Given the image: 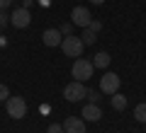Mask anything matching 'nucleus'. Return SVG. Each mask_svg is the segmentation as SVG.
<instances>
[{"instance_id":"obj_1","label":"nucleus","mask_w":146,"mask_h":133,"mask_svg":"<svg viewBox=\"0 0 146 133\" xmlns=\"http://www.w3.org/2000/svg\"><path fill=\"white\" fill-rule=\"evenodd\" d=\"M83 48H85V44H83V39H80V36H73V34L63 36V41H61V51L66 53L68 58H80Z\"/></svg>"},{"instance_id":"obj_2","label":"nucleus","mask_w":146,"mask_h":133,"mask_svg":"<svg viewBox=\"0 0 146 133\" xmlns=\"http://www.w3.org/2000/svg\"><path fill=\"white\" fill-rule=\"evenodd\" d=\"M93 70H95V66L88 58H76V63H73V68H71V75L78 82H85V80L93 77Z\"/></svg>"},{"instance_id":"obj_3","label":"nucleus","mask_w":146,"mask_h":133,"mask_svg":"<svg viewBox=\"0 0 146 133\" xmlns=\"http://www.w3.org/2000/svg\"><path fill=\"white\" fill-rule=\"evenodd\" d=\"M5 109H7V116H12V119H25V114H27V102L22 97H7L5 99Z\"/></svg>"},{"instance_id":"obj_4","label":"nucleus","mask_w":146,"mask_h":133,"mask_svg":"<svg viewBox=\"0 0 146 133\" xmlns=\"http://www.w3.org/2000/svg\"><path fill=\"white\" fill-rule=\"evenodd\" d=\"M100 92L102 94H112L119 92V75L117 73H105L102 77H100Z\"/></svg>"},{"instance_id":"obj_5","label":"nucleus","mask_w":146,"mask_h":133,"mask_svg":"<svg viewBox=\"0 0 146 133\" xmlns=\"http://www.w3.org/2000/svg\"><path fill=\"white\" fill-rule=\"evenodd\" d=\"M85 92H88V90H85V85L83 82H68L66 85V90H63V99H66V102H80V99L85 97Z\"/></svg>"},{"instance_id":"obj_6","label":"nucleus","mask_w":146,"mask_h":133,"mask_svg":"<svg viewBox=\"0 0 146 133\" xmlns=\"http://www.w3.org/2000/svg\"><path fill=\"white\" fill-rule=\"evenodd\" d=\"M29 22H32V15L27 7H15V12L10 15V24L15 29H25V27H29Z\"/></svg>"},{"instance_id":"obj_7","label":"nucleus","mask_w":146,"mask_h":133,"mask_svg":"<svg viewBox=\"0 0 146 133\" xmlns=\"http://www.w3.org/2000/svg\"><path fill=\"white\" fill-rule=\"evenodd\" d=\"M71 22L76 27H90V22H93V17H90V10L88 7H83V5H78V7H73V12H71Z\"/></svg>"},{"instance_id":"obj_8","label":"nucleus","mask_w":146,"mask_h":133,"mask_svg":"<svg viewBox=\"0 0 146 133\" xmlns=\"http://www.w3.org/2000/svg\"><path fill=\"white\" fill-rule=\"evenodd\" d=\"M42 41H44V46H61V41H63V34L58 29H46L42 34Z\"/></svg>"},{"instance_id":"obj_9","label":"nucleus","mask_w":146,"mask_h":133,"mask_svg":"<svg viewBox=\"0 0 146 133\" xmlns=\"http://www.w3.org/2000/svg\"><path fill=\"white\" fill-rule=\"evenodd\" d=\"M63 131L66 133H85V121L83 119H76V116H68L63 121Z\"/></svg>"},{"instance_id":"obj_10","label":"nucleus","mask_w":146,"mask_h":133,"mask_svg":"<svg viewBox=\"0 0 146 133\" xmlns=\"http://www.w3.org/2000/svg\"><path fill=\"white\" fill-rule=\"evenodd\" d=\"M80 116H83L85 119V121H100V119H102V111H100V107H98V104H93V102H90V104H85V107H83V114H80Z\"/></svg>"},{"instance_id":"obj_11","label":"nucleus","mask_w":146,"mask_h":133,"mask_svg":"<svg viewBox=\"0 0 146 133\" xmlns=\"http://www.w3.org/2000/svg\"><path fill=\"white\" fill-rule=\"evenodd\" d=\"M110 99H112V109H115V111H124V109H127V97H124V94L115 92Z\"/></svg>"},{"instance_id":"obj_12","label":"nucleus","mask_w":146,"mask_h":133,"mask_svg":"<svg viewBox=\"0 0 146 133\" xmlns=\"http://www.w3.org/2000/svg\"><path fill=\"white\" fill-rule=\"evenodd\" d=\"M93 66H95V68H107V66H110V53H107V51H100V53H95V58H93Z\"/></svg>"},{"instance_id":"obj_13","label":"nucleus","mask_w":146,"mask_h":133,"mask_svg":"<svg viewBox=\"0 0 146 133\" xmlns=\"http://www.w3.org/2000/svg\"><path fill=\"white\" fill-rule=\"evenodd\" d=\"M80 39H83V44H85V46H93L95 41H98V31H93L90 27H85V29H83V34H80Z\"/></svg>"},{"instance_id":"obj_14","label":"nucleus","mask_w":146,"mask_h":133,"mask_svg":"<svg viewBox=\"0 0 146 133\" xmlns=\"http://www.w3.org/2000/svg\"><path fill=\"white\" fill-rule=\"evenodd\" d=\"M134 119H136L139 123H146V102L136 104V109H134Z\"/></svg>"},{"instance_id":"obj_15","label":"nucleus","mask_w":146,"mask_h":133,"mask_svg":"<svg viewBox=\"0 0 146 133\" xmlns=\"http://www.w3.org/2000/svg\"><path fill=\"white\" fill-rule=\"evenodd\" d=\"M85 97H88L93 104H98L100 99H102V97H100V92H95V90H88V92H85Z\"/></svg>"},{"instance_id":"obj_16","label":"nucleus","mask_w":146,"mask_h":133,"mask_svg":"<svg viewBox=\"0 0 146 133\" xmlns=\"http://www.w3.org/2000/svg\"><path fill=\"white\" fill-rule=\"evenodd\" d=\"M58 31H61L63 36H68V34L73 31V22H66V24H61V27H58Z\"/></svg>"},{"instance_id":"obj_17","label":"nucleus","mask_w":146,"mask_h":133,"mask_svg":"<svg viewBox=\"0 0 146 133\" xmlns=\"http://www.w3.org/2000/svg\"><path fill=\"white\" fill-rule=\"evenodd\" d=\"M46 133H66V131H63V123H51L46 128Z\"/></svg>"},{"instance_id":"obj_18","label":"nucleus","mask_w":146,"mask_h":133,"mask_svg":"<svg viewBox=\"0 0 146 133\" xmlns=\"http://www.w3.org/2000/svg\"><path fill=\"white\" fill-rule=\"evenodd\" d=\"M7 24H10V17L5 15V10H0V29H5Z\"/></svg>"},{"instance_id":"obj_19","label":"nucleus","mask_w":146,"mask_h":133,"mask_svg":"<svg viewBox=\"0 0 146 133\" xmlns=\"http://www.w3.org/2000/svg\"><path fill=\"white\" fill-rule=\"evenodd\" d=\"M7 97H10V90H7L5 85H0V102H5Z\"/></svg>"},{"instance_id":"obj_20","label":"nucleus","mask_w":146,"mask_h":133,"mask_svg":"<svg viewBox=\"0 0 146 133\" xmlns=\"http://www.w3.org/2000/svg\"><path fill=\"white\" fill-rule=\"evenodd\" d=\"M90 29H93V31H100V29H102V22L93 20V22H90Z\"/></svg>"},{"instance_id":"obj_21","label":"nucleus","mask_w":146,"mask_h":133,"mask_svg":"<svg viewBox=\"0 0 146 133\" xmlns=\"http://www.w3.org/2000/svg\"><path fill=\"white\" fill-rule=\"evenodd\" d=\"M12 5V0H0V10H7Z\"/></svg>"},{"instance_id":"obj_22","label":"nucleus","mask_w":146,"mask_h":133,"mask_svg":"<svg viewBox=\"0 0 146 133\" xmlns=\"http://www.w3.org/2000/svg\"><path fill=\"white\" fill-rule=\"evenodd\" d=\"M32 3H34V0H22V7H27V10H29V7H32Z\"/></svg>"},{"instance_id":"obj_23","label":"nucleus","mask_w":146,"mask_h":133,"mask_svg":"<svg viewBox=\"0 0 146 133\" xmlns=\"http://www.w3.org/2000/svg\"><path fill=\"white\" fill-rule=\"evenodd\" d=\"M90 3H93V5H102L105 0H90Z\"/></svg>"}]
</instances>
